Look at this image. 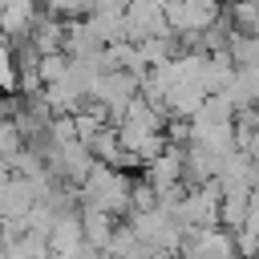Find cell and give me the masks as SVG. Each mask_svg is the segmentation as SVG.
<instances>
[{
  "instance_id": "1",
  "label": "cell",
  "mask_w": 259,
  "mask_h": 259,
  "mask_svg": "<svg viewBox=\"0 0 259 259\" xmlns=\"http://www.w3.org/2000/svg\"><path fill=\"white\" fill-rule=\"evenodd\" d=\"M219 20V0H166V24L178 32H202Z\"/></svg>"
},
{
  "instance_id": "2",
  "label": "cell",
  "mask_w": 259,
  "mask_h": 259,
  "mask_svg": "<svg viewBox=\"0 0 259 259\" xmlns=\"http://www.w3.org/2000/svg\"><path fill=\"white\" fill-rule=\"evenodd\" d=\"M73 243H77V223H57L53 247H57V251H73Z\"/></svg>"
},
{
  "instance_id": "3",
  "label": "cell",
  "mask_w": 259,
  "mask_h": 259,
  "mask_svg": "<svg viewBox=\"0 0 259 259\" xmlns=\"http://www.w3.org/2000/svg\"><path fill=\"white\" fill-rule=\"evenodd\" d=\"M53 4V12H81L85 8V0H49Z\"/></svg>"
}]
</instances>
